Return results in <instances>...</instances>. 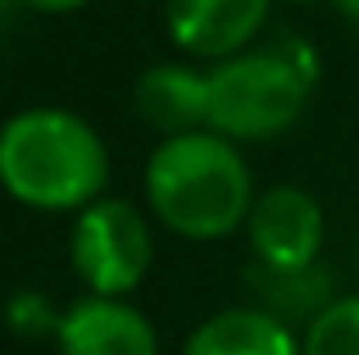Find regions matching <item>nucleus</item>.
I'll return each mask as SVG.
<instances>
[{"mask_svg": "<svg viewBox=\"0 0 359 355\" xmlns=\"http://www.w3.org/2000/svg\"><path fill=\"white\" fill-rule=\"evenodd\" d=\"M91 0H23V9H36V14H78Z\"/></svg>", "mask_w": 359, "mask_h": 355, "instance_id": "obj_13", "label": "nucleus"}, {"mask_svg": "<svg viewBox=\"0 0 359 355\" xmlns=\"http://www.w3.org/2000/svg\"><path fill=\"white\" fill-rule=\"evenodd\" d=\"M23 9V0H0V32H5L9 23H14V14Z\"/></svg>", "mask_w": 359, "mask_h": 355, "instance_id": "obj_15", "label": "nucleus"}, {"mask_svg": "<svg viewBox=\"0 0 359 355\" xmlns=\"http://www.w3.org/2000/svg\"><path fill=\"white\" fill-rule=\"evenodd\" d=\"M69 264L78 283L96 296H132L155 264L150 210L128 196H100L73 214Z\"/></svg>", "mask_w": 359, "mask_h": 355, "instance_id": "obj_4", "label": "nucleus"}, {"mask_svg": "<svg viewBox=\"0 0 359 355\" xmlns=\"http://www.w3.org/2000/svg\"><path fill=\"white\" fill-rule=\"evenodd\" d=\"M287 5H318V0H287Z\"/></svg>", "mask_w": 359, "mask_h": 355, "instance_id": "obj_16", "label": "nucleus"}, {"mask_svg": "<svg viewBox=\"0 0 359 355\" xmlns=\"http://www.w3.org/2000/svg\"><path fill=\"white\" fill-rule=\"evenodd\" d=\"M141 196L155 223L187 241H223L245 228L255 173L241 146L214 128L159 137L141 169Z\"/></svg>", "mask_w": 359, "mask_h": 355, "instance_id": "obj_1", "label": "nucleus"}, {"mask_svg": "<svg viewBox=\"0 0 359 355\" xmlns=\"http://www.w3.org/2000/svg\"><path fill=\"white\" fill-rule=\"evenodd\" d=\"M132 114L159 137L210 128V69L196 60H159L132 82Z\"/></svg>", "mask_w": 359, "mask_h": 355, "instance_id": "obj_8", "label": "nucleus"}, {"mask_svg": "<svg viewBox=\"0 0 359 355\" xmlns=\"http://www.w3.org/2000/svg\"><path fill=\"white\" fill-rule=\"evenodd\" d=\"M332 5H337V14H341L351 27H359V0H332Z\"/></svg>", "mask_w": 359, "mask_h": 355, "instance_id": "obj_14", "label": "nucleus"}, {"mask_svg": "<svg viewBox=\"0 0 359 355\" xmlns=\"http://www.w3.org/2000/svg\"><path fill=\"white\" fill-rule=\"evenodd\" d=\"M318 87V51L296 32L255 41L210 64V128L245 142H278L305 119Z\"/></svg>", "mask_w": 359, "mask_h": 355, "instance_id": "obj_3", "label": "nucleus"}, {"mask_svg": "<svg viewBox=\"0 0 359 355\" xmlns=\"http://www.w3.org/2000/svg\"><path fill=\"white\" fill-rule=\"evenodd\" d=\"M60 314L64 310H55V305L46 301L41 292H32V287H18V292L5 301V323L18 333V337H55Z\"/></svg>", "mask_w": 359, "mask_h": 355, "instance_id": "obj_12", "label": "nucleus"}, {"mask_svg": "<svg viewBox=\"0 0 359 355\" xmlns=\"http://www.w3.org/2000/svg\"><path fill=\"white\" fill-rule=\"evenodd\" d=\"M273 0H164V32L182 60L219 64L259 41Z\"/></svg>", "mask_w": 359, "mask_h": 355, "instance_id": "obj_6", "label": "nucleus"}, {"mask_svg": "<svg viewBox=\"0 0 359 355\" xmlns=\"http://www.w3.org/2000/svg\"><path fill=\"white\" fill-rule=\"evenodd\" d=\"M109 146L64 105H23L0 123V192L36 214H78L105 196Z\"/></svg>", "mask_w": 359, "mask_h": 355, "instance_id": "obj_2", "label": "nucleus"}, {"mask_svg": "<svg viewBox=\"0 0 359 355\" xmlns=\"http://www.w3.org/2000/svg\"><path fill=\"white\" fill-rule=\"evenodd\" d=\"M300 351L305 355H359V292L332 296L300 328Z\"/></svg>", "mask_w": 359, "mask_h": 355, "instance_id": "obj_11", "label": "nucleus"}, {"mask_svg": "<svg viewBox=\"0 0 359 355\" xmlns=\"http://www.w3.org/2000/svg\"><path fill=\"white\" fill-rule=\"evenodd\" d=\"M245 241L259 269H309L323 255L327 219L314 192L296 182L264 187L245 219Z\"/></svg>", "mask_w": 359, "mask_h": 355, "instance_id": "obj_5", "label": "nucleus"}, {"mask_svg": "<svg viewBox=\"0 0 359 355\" xmlns=\"http://www.w3.org/2000/svg\"><path fill=\"white\" fill-rule=\"evenodd\" d=\"M60 355H159V333L128 296H78L55 328Z\"/></svg>", "mask_w": 359, "mask_h": 355, "instance_id": "obj_7", "label": "nucleus"}, {"mask_svg": "<svg viewBox=\"0 0 359 355\" xmlns=\"http://www.w3.org/2000/svg\"><path fill=\"white\" fill-rule=\"evenodd\" d=\"M255 292H259L264 310H273L278 319L305 328L332 301V278L318 264H309V269H259L255 274Z\"/></svg>", "mask_w": 359, "mask_h": 355, "instance_id": "obj_10", "label": "nucleus"}, {"mask_svg": "<svg viewBox=\"0 0 359 355\" xmlns=\"http://www.w3.org/2000/svg\"><path fill=\"white\" fill-rule=\"evenodd\" d=\"M177 355H305L287 319L264 305H228L191 328Z\"/></svg>", "mask_w": 359, "mask_h": 355, "instance_id": "obj_9", "label": "nucleus"}]
</instances>
